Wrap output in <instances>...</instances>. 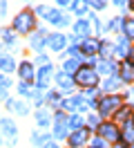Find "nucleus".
I'll list each match as a JSON object with an SVG mask.
<instances>
[{
	"label": "nucleus",
	"instance_id": "aec40b11",
	"mask_svg": "<svg viewBox=\"0 0 134 148\" xmlns=\"http://www.w3.org/2000/svg\"><path fill=\"white\" fill-rule=\"evenodd\" d=\"M121 139H123L125 144H130V146L134 144V123H132V119L127 121V123H123V128H121Z\"/></svg>",
	"mask_w": 134,
	"mask_h": 148
},
{
	"label": "nucleus",
	"instance_id": "c85d7f7f",
	"mask_svg": "<svg viewBox=\"0 0 134 148\" xmlns=\"http://www.w3.org/2000/svg\"><path fill=\"white\" fill-rule=\"evenodd\" d=\"M45 99H47V101L52 103V106H58V108L63 106V101H61V94H58V92H47V97H45Z\"/></svg>",
	"mask_w": 134,
	"mask_h": 148
},
{
	"label": "nucleus",
	"instance_id": "2eb2a0df",
	"mask_svg": "<svg viewBox=\"0 0 134 148\" xmlns=\"http://www.w3.org/2000/svg\"><path fill=\"white\" fill-rule=\"evenodd\" d=\"M130 52H132L130 40H127L125 36H121L118 40H116V45H114V54L118 56V58H127V56H130Z\"/></svg>",
	"mask_w": 134,
	"mask_h": 148
},
{
	"label": "nucleus",
	"instance_id": "6e6552de",
	"mask_svg": "<svg viewBox=\"0 0 134 148\" xmlns=\"http://www.w3.org/2000/svg\"><path fill=\"white\" fill-rule=\"evenodd\" d=\"M0 132L9 139V146H11V144H16V139H18V128H16V123H14V121L0 119Z\"/></svg>",
	"mask_w": 134,
	"mask_h": 148
},
{
	"label": "nucleus",
	"instance_id": "9b49d317",
	"mask_svg": "<svg viewBox=\"0 0 134 148\" xmlns=\"http://www.w3.org/2000/svg\"><path fill=\"white\" fill-rule=\"evenodd\" d=\"M47 40H49V34H45V29H40V32H36L34 36H29V47L36 49V52H40L47 45Z\"/></svg>",
	"mask_w": 134,
	"mask_h": 148
},
{
	"label": "nucleus",
	"instance_id": "473e14b6",
	"mask_svg": "<svg viewBox=\"0 0 134 148\" xmlns=\"http://www.w3.org/2000/svg\"><path fill=\"white\" fill-rule=\"evenodd\" d=\"M87 126H89V130H92V128H98V126H101V119H98V114H89V117H87Z\"/></svg>",
	"mask_w": 134,
	"mask_h": 148
},
{
	"label": "nucleus",
	"instance_id": "9d476101",
	"mask_svg": "<svg viewBox=\"0 0 134 148\" xmlns=\"http://www.w3.org/2000/svg\"><path fill=\"white\" fill-rule=\"evenodd\" d=\"M56 83H58V88H61V92H67V94L76 88L74 76H69V74H65V72H58V74H56Z\"/></svg>",
	"mask_w": 134,
	"mask_h": 148
},
{
	"label": "nucleus",
	"instance_id": "c9c22d12",
	"mask_svg": "<svg viewBox=\"0 0 134 148\" xmlns=\"http://www.w3.org/2000/svg\"><path fill=\"white\" fill-rule=\"evenodd\" d=\"M89 148H107V141H103L101 137H96L92 144H89Z\"/></svg>",
	"mask_w": 134,
	"mask_h": 148
},
{
	"label": "nucleus",
	"instance_id": "4c0bfd02",
	"mask_svg": "<svg viewBox=\"0 0 134 148\" xmlns=\"http://www.w3.org/2000/svg\"><path fill=\"white\" fill-rule=\"evenodd\" d=\"M92 7H94V9H98V11H101V9H105L107 5H105V2H103V0H94V2H92Z\"/></svg>",
	"mask_w": 134,
	"mask_h": 148
},
{
	"label": "nucleus",
	"instance_id": "2f4dec72",
	"mask_svg": "<svg viewBox=\"0 0 134 148\" xmlns=\"http://www.w3.org/2000/svg\"><path fill=\"white\" fill-rule=\"evenodd\" d=\"M2 43H7V45H14V43H16V36H14L9 29H2Z\"/></svg>",
	"mask_w": 134,
	"mask_h": 148
},
{
	"label": "nucleus",
	"instance_id": "a18cd8bd",
	"mask_svg": "<svg viewBox=\"0 0 134 148\" xmlns=\"http://www.w3.org/2000/svg\"><path fill=\"white\" fill-rule=\"evenodd\" d=\"M0 141H2V139H0ZM0 146H2V144H0Z\"/></svg>",
	"mask_w": 134,
	"mask_h": 148
},
{
	"label": "nucleus",
	"instance_id": "c03bdc74",
	"mask_svg": "<svg viewBox=\"0 0 134 148\" xmlns=\"http://www.w3.org/2000/svg\"><path fill=\"white\" fill-rule=\"evenodd\" d=\"M130 148H134V144H132V146H130Z\"/></svg>",
	"mask_w": 134,
	"mask_h": 148
},
{
	"label": "nucleus",
	"instance_id": "ddd939ff",
	"mask_svg": "<svg viewBox=\"0 0 134 148\" xmlns=\"http://www.w3.org/2000/svg\"><path fill=\"white\" fill-rule=\"evenodd\" d=\"M118 79L123 81V83H134V65L132 63H121L118 65Z\"/></svg>",
	"mask_w": 134,
	"mask_h": 148
},
{
	"label": "nucleus",
	"instance_id": "412c9836",
	"mask_svg": "<svg viewBox=\"0 0 134 148\" xmlns=\"http://www.w3.org/2000/svg\"><path fill=\"white\" fill-rule=\"evenodd\" d=\"M36 121H38V126H40L43 130L47 128L49 123H52V114L47 112V108H40V110L36 112Z\"/></svg>",
	"mask_w": 134,
	"mask_h": 148
},
{
	"label": "nucleus",
	"instance_id": "cd10ccee",
	"mask_svg": "<svg viewBox=\"0 0 134 148\" xmlns=\"http://www.w3.org/2000/svg\"><path fill=\"white\" fill-rule=\"evenodd\" d=\"M18 94H20V97H27V99H31V97H34V90H31V85H29V83L22 81V83L18 85Z\"/></svg>",
	"mask_w": 134,
	"mask_h": 148
},
{
	"label": "nucleus",
	"instance_id": "4be33fe9",
	"mask_svg": "<svg viewBox=\"0 0 134 148\" xmlns=\"http://www.w3.org/2000/svg\"><path fill=\"white\" fill-rule=\"evenodd\" d=\"M78 70H80V63H78V61H74V58H67V61L63 63V72L69 74V76H76Z\"/></svg>",
	"mask_w": 134,
	"mask_h": 148
},
{
	"label": "nucleus",
	"instance_id": "37998d69",
	"mask_svg": "<svg viewBox=\"0 0 134 148\" xmlns=\"http://www.w3.org/2000/svg\"><path fill=\"white\" fill-rule=\"evenodd\" d=\"M132 123H134V112H132Z\"/></svg>",
	"mask_w": 134,
	"mask_h": 148
},
{
	"label": "nucleus",
	"instance_id": "f3484780",
	"mask_svg": "<svg viewBox=\"0 0 134 148\" xmlns=\"http://www.w3.org/2000/svg\"><path fill=\"white\" fill-rule=\"evenodd\" d=\"M47 45L52 47L54 52H61L63 47L67 45V36H65V34H49V40H47Z\"/></svg>",
	"mask_w": 134,
	"mask_h": 148
},
{
	"label": "nucleus",
	"instance_id": "bb28decb",
	"mask_svg": "<svg viewBox=\"0 0 134 148\" xmlns=\"http://www.w3.org/2000/svg\"><path fill=\"white\" fill-rule=\"evenodd\" d=\"M31 144H34V146H40V148H43L45 144H49V135H43V132H34V135H31Z\"/></svg>",
	"mask_w": 134,
	"mask_h": 148
},
{
	"label": "nucleus",
	"instance_id": "c756f323",
	"mask_svg": "<svg viewBox=\"0 0 134 148\" xmlns=\"http://www.w3.org/2000/svg\"><path fill=\"white\" fill-rule=\"evenodd\" d=\"M87 2H83V0H78V2H71V9L76 11V14H80V16H83V14H85V11H87Z\"/></svg>",
	"mask_w": 134,
	"mask_h": 148
},
{
	"label": "nucleus",
	"instance_id": "4468645a",
	"mask_svg": "<svg viewBox=\"0 0 134 148\" xmlns=\"http://www.w3.org/2000/svg\"><path fill=\"white\" fill-rule=\"evenodd\" d=\"M96 72L98 74H107V76H114V74H118V65H116V61H98Z\"/></svg>",
	"mask_w": 134,
	"mask_h": 148
},
{
	"label": "nucleus",
	"instance_id": "f03ea898",
	"mask_svg": "<svg viewBox=\"0 0 134 148\" xmlns=\"http://www.w3.org/2000/svg\"><path fill=\"white\" fill-rule=\"evenodd\" d=\"M121 108H123V99H121L118 94H105V97H101L98 103H96L98 114H103V117L114 114V112H118Z\"/></svg>",
	"mask_w": 134,
	"mask_h": 148
},
{
	"label": "nucleus",
	"instance_id": "6ab92c4d",
	"mask_svg": "<svg viewBox=\"0 0 134 148\" xmlns=\"http://www.w3.org/2000/svg\"><path fill=\"white\" fill-rule=\"evenodd\" d=\"M98 54H101V61H114V45L107 43V40H101Z\"/></svg>",
	"mask_w": 134,
	"mask_h": 148
},
{
	"label": "nucleus",
	"instance_id": "7ed1b4c3",
	"mask_svg": "<svg viewBox=\"0 0 134 148\" xmlns=\"http://www.w3.org/2000/svg\"><path fill=\"white\" fill-rule=\"evenodd\" d=\"M14 29H16L18 34H22V36H27V34H31L36 29V16L34 11H20L16 18H14Z\"/></svg>",
	"mask_w": 134,
	"mask_h": 148
},
{
	"label": "nucleus",
	"instance_id": "7c9ffc66",
	"mask_svg": "<svg viewBox=\"0 0 134 148\" xmlns=\"http://www.w3.org/2000/svg\"><path fill=\"white\" fill-rule=\"evenodd\" d=\"M14 70H16V61H14L11 56H9L7 61H5V65H2V72H5V74L9 76V72H14Z\"/></svg>",
	"mask_w": 134,
	"mask_h": 148
},
{
	"label": "nucleus",
	"instance_id": "a878e982",
	"mask_svg": "<svg viewBox=\"0 0 134 148\" xmlns=\"http://www.w3.org/2000/svg\"><path fill=\"white\" fill-rule=\"evenodd\" d=\"M11 88V79H9L7 74H0V99H5L7 97V90Z\"/></svg>",
	"mask_w": 134,
	"mask_h": 148
},
{
	"label": "nucleus",
	"instance_id": "1a4fd4ad",
	"mask_svg": "<svg viewBox=\"0 0 134 148\" xmlns=\"http://www.w3.org/2000/svg\"><path fill=\"white\" fill-rule=\"evenodd\" d=\"M52 72H54V67L52 63L49 65H45V67H40L38 72H36V83H38V90H47V85H49V79H52Z\"/></svg>",
	"mask_w": 134,
	"mask_h": 148
},
{
	"label": "nucleus",
	"instance_id": "a19ab883",
	"mask_svg": "<svg viewBox=\"0 0 134 148\" xmlns=\"http://www.w3.org/2000/svg\"><path fill=\"white\" fill-rule=\"evenodd\" d=\"M127 63H132V65H134V49L130 52V56H127Z\"/></svg>",
	"mask_w": 134,
	"mask_h": 148
},
{
	"label": "nucleus",
	"instance_id": "f8f14e48",
	"mask_svg": "<svg viewBox=\"0 0 134 148\" xmlns=\"http://www.w3.org/2000/svg\"><path fill=\"white\" fill-rule=\"evenodd\" d=\"M74 32H76V38L78 40H85V38H92V27L85 18H80L74 23Z\"/></svg>",
	"mask_w": 134,
	"mask_h": 148
},
{
	"label": "nucleus",
	"instance_id": "a211bd4d",
	"mask_svg": "<svg viewBox=\"0 0 134 148\" xmlns=\"http://www.w3.org/2000/svg\"><path fill=\"white\" fill-rule=\"evenodd\" d=\"M47 20H49L52 25H58V27H65V25H69V18H67L65 14H61L58 9H52V14L47 16Z\"/></svg>",
	"mask_w": 134,
	"mask_h": 148
},
{
	"label": "nucleus",
	"instance_id": "79ce46f5",
	"mask_svg": "<svg viewBox=\"0 0 134 148\" xmlns=\"http://www.w3.org/2000/svg\"><path fill=\"white\" fill-rule=\"evenodd\" d=\"M43 148H61V146H58V144H52V141H49V144H45Z\"/></svg>",
	"mask_w": 134,
	"mask_h": 148
},
{
	"label": "nucleus",
	"instance_id": "393cba45",
	"mask_svg": "<svg viewBox=\"0 0 134 148\" xmlns=\"http://www.w3.org/2000/svg\"><path fill=\"white\" fill-rule=\"evenodd\" d=\"M80 128H85V119L80 114H71L69 117V130L74 132V130H80Z\"/></svg>",
	"mask_w": 134,
	"mask_h": 148
},
{
	"label": "nucleus",
	"instance_id": "e433bc0d",
	"mask_svg": "<svg viewBox=\"0 0 134 148\" xmlns=\"http://www.w3.org/2000/svg\"><path fill=\"white\" fill-rule=\"evenodd\" d=\"M36 61H38V65H49V58H47V54H38V58H36Z\"/></svg>",
	"mask_w": 134,
	"mask_h": 148
},
{
	"label": "nucleus",
	"instance_id": "58836bf2",
	"mask_svg": "<svg viewBox=\"0 0 134 148\" xmlns=\"http://www.w3.org/2000/svg\"><path fill=\"white\" fill-rule=\"evenodd\" d=\"M7 2H5V0H0V18H5V14H7Z\"/></svg>",
	"mask_w": 134,
	"mask_h": 148
},
{
	"label": "nucleus",
	"instance_id": "39448f33",
	"mask_svg": "<svg viewBox=\"0 0 134 148\" xmlns=\"http://www.w3.org/2000/svg\"><path fill=\"white\" fill-rule=\"evenodd\" d=\"M54 137H69V117H65L63 112H56V117H54Z\"/></svg>",
	"mask_w": 134,
	"mask_h": 148
},
{
	"label": "nucleus",
	"instance_id": "20e7f679",
	"mask_svg": "<svg viewBox=\"0 0 134 148\" xmlns=\"http://www.w3.org/2000/svg\"><path fill=\"white\" fill-rule=\"evenodd\" d=\"M98 137L107 144H116L121 139V128L116 126V121H101L98 126Z\"/></svg>",
	"mask_w": 134,
	"mask_h": 148
},
{
	"label": "nucleus",
	"instance_id": "72a5a7b5",
	"mask_svg": "<svg viewBox=\"0 0 134 148\" xmlns=\"http://www.w3.org/2000/svg\"><path fill=\"white\" fill-rule=\"evenodd\" d=\"M14 112H16V114H22V117H25L27 112H29V108H27L25 103H16V106H14Z\"/></svg>",
	"mask_w": 134,
	"mask_h": 148
},
{
	"label": "nucleus",
	"instance_id": "5701e85b",
	"mask_svg": "<svg viewBox=\"0 0 134 148\" xmlns=\"http://www.w3.org/2000/svg\"><path fill=\"white\" fill-rule=\"evenodd\" d=\"M123 36L134 40V18H123Z\"/></svg>",
	"mask_w": 134,
	"mask_h": 148
},
{
	"label": "nucleus",
	"instance_id": "f257e3e1",
	"mask_svg": "<svg viewBox=\"0 0 134 148\" xmlns=\"http://www.w3.org/2000/svg\"><path fill=\"white\" fill-rule=\"evenodd\" d=\"M98 79H101V74L96 72V67H92V65H80V70L76 72V76H74V81H76V85H80V88H85V90H94L98 85Z\"/></svg>",
	"mask_w": 134,
	"mask_h": 148
},
{
	"label": "nucleus",
	"instance_id": "f704fd0d",
	"mask_svg": "<svg viewBox=\"0 0 134 148\" xmlns=\"http://www.w3.org/2000/svg\"><path fill=\"white\" fill-rule=\"evenodd\" d=\"M36 14H38V16H49L52 9H49L47 5H38V7H36Z\"/></svg>",
	"mask_w": 134,
	"mask_h": 148
},
{
	"label": "nucleus",
	"instance_id": "423d86ee",
	"mask_svg": "<svg viewBox=\"0 0 134 148\" xmlns=\"http://www.w3.org/2000/svg\"><path fill=\"white\" fill-rule=\"evenodd\" d=\"M80 54L87 56V58H94L98 56V49H101V40L98 38H85V40H80Z\"/></svg>",
	"mask_w": 134,
	"mask_h": 148
},
{
	"label": "nucleus",
	"instance_id": "0eeeda50",
	"mask_svg": "<svg viewBox=\"0 0 134 148\" xmlns=\"http://www.w3.org/2000/svg\"><path fill=\"white\" fill-rule=\"evenodd\" d=\"M87 139H89V128H80V130H74L67 137V141H69L71 148H80L87 144Z\"/></svg>",
	"mask_w": 134,
	"mask_h": 148
},
{
	"label": "nucleus",
	"instance_id": "ea45409f",
	"mask_svg": "<svg viewBox=\"0 0 134 148\" xmlns=\"http://www.w3.org/2000/svg\"><path fill=\"white\" fill-rule=\"evenodd\" d=\"M7 58H9V54H5V49H0V70H2V65H5Z\"/></svg>",
	"mask_w": 134,
	"mask_h": 148
},
{
	"label": "nucleus",
	"instance_id": "dca6fc26",
	"mask_svg": "<svg viewBox=\"0 0 134 148\" xmlns=\"http://www.w3.org/2000/svg\"><path fill=\"white\" fill-rule=\"evenodd\" d=\"M18 74H20V79H22L25 83H29V81L36 76V70H34V65L29 63V61H22V63L18 65Z\"/></svg>",
	"mask_w": 134,
	"mask_h": 148
},
{
	"label": "nucleus",
	"instance_id": "b1692460",
	"mask_svg": "<svg viewBox=\"0 0 134 148\" xmlns=\"http://www.w3.org/2000/svg\"><path fill=\"white\" fill-rule=\"evenodd\" d=\"M121 83H123V81L118 79V74H114V76H110L105 83H103V88H105L107 92H114V90H118V85H121Z\"/></svg>",
	"mask_w": 134,
	"mask_h": 148
}]
</instances>
